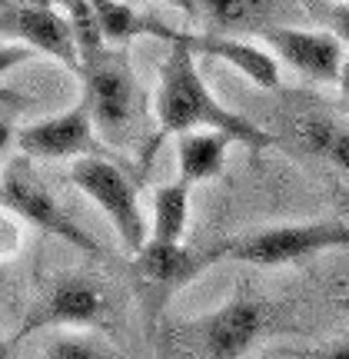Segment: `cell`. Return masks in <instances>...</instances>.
Segmentation results:
<instances>
[{"label": "cell", "instance_id": "cell-8", "mask_svg": "<svg viewBox=\"0 0 349 359\" xmlns=\"http://www.w3.org/2000/svg\"><path fill=\"white\" fill-rule=\"evenodd\" d=\"M0 196H4V210L13 213L20 223H27V226H34V230H40V233H47V236L64 240V243L74 246L77 253H90V257L100 253V246L93 243L90 233L83 230L77 219L53 200V193L47 190L30 170L7 167Z\"/></svg>", "mask_w": 349, "mask_h": 359}, {"label": "cell", "instance_id": "cell-18", "mask_svg": "<svg viewBox=\"0 0 349 359\" xmlns=\"http://www.w3.org/2000/svg\"><path fill=\"white\" fill-rule=\"evenodd\" d=\"M43 356H53V359H114V356H123V353H120L110 339L90 333V326H80V330H57V336L43 346Z\"/></svg>", "mask_w": 349, "mask_h": 359}, {"label": "cell", "instance_id": "cell-20", "mask_svg": "<svg viewBox=\"0 0 349 359\" xmlns=\"http://www.w3.org/2000/svg\"><path fill=\"white\" fill-rule=\"evenodd\" d=\"M336 90H339V107H343V114L349 116V53H346L343 70H339V77H336Z\"/></svg>", "mask_w": 349, "mask_h": 359}, {"label": "cell", "instance_id": "cell-13", "mask_svg": "<svg viewBox=\"0 0 349 359\" xmlns=\"http://www.w3.org/2000/svg\"><path fill=\"white\" fill-rule=\"evenodd\" d=\"M90 4L107 43H120V47H127L133 40L177 43V40L186 37V30H177V27L163 24V20H156L150 13L137 11L130 0H90Z\"/></svg>", "mask_w": 349, "mask_h": 359}, {"label": "cell", "instance_id": "cell-17", "mask_svg": "<svg viewBox=\"0 0 349 359\" xmlns=\"http://www.w3.org/2000/svg\"><path fill=\"white\" fill-rule=\"evenodd\" d=\"M190 190H193V183H186L183 177L156 187L153 217H150V240L183 243L186 226H190Z\"/></svg>", "mask_w": 349, "mask_h": 359}, {"label": "cell", "instance_id": "cell-1", "mask_svg": "<svg viewBox=\"0 0 349 359\" xmlns=\"http://www.w3.org/2000/svg\"><path fill=\"white\" fill-rule=\"evenodd\" d=\"M77 77L100 140L110 150L140 156V163L146 167L160 147L156 110L153 97H146V90L133 74L127 47L100 43L97 50L83 53Z\"/></svg>", "mask_w": 349, "mask_h": 359}, {"label": "cell", "instance_id": "cell-21", "mask_svg": "<svg viewBox=\"0 0 349 359\" xmlns=\"http://www.w3.org/2000/svg\"><path fill=\"white\" fill-rule=\"evenodd\" d=\"M336 206H339V217L349 219V187H339L336 190Z\"/></svg>", "mask_w": 349, "mask_h": 359}, {"label": "cell", "instance_id": "cell-5", "mask_svg": "<svg viewBox=\"0 0 349 359\" xmlns=\"http://www.w3.org/2000/svg\"><path fill=\"white\" fill-rule=\"evenodd\" d=\"M213 263H220L213 246L193 250V246L167 243V240H146L130 259L133 283H137V293L143 299L146 316H156L167 306L170 296L180 293L183 286H190Z\"/></svg>", "mask_w": 349, "mask_h": 359}, {"label": "cell", "instance_id": "cell-14", "mask_svg": "<svg viewBox=\"0 0 349 359\" xmlns=\"http://www.w3.org/2000/svg\"><path fill=\"white\" fill-rule=\"evenodd\" d=\"M236 143L233 133L217 127H200V130H186L177 137V170L186 183H207L217 180L226 167V154Z\"/></svg>", "mask_w": 349, "mask_h": 359}, {"label": "cell", "instance_id": "cell-19", "mask_svg": "<svg viewBox=\"0 0 349 359\" xmlns=\"http://www.w3.org/2000/svg\"><path fill=\"white\" fill-rule=\"evenodd\" d=\"M310 17L320 20V27L333 30L349 50V0H303Z\"/></svg>", "mask_w": 349, "mask_h": 359}, {"label": "cell", "instance_id": "cell-22", "mask_svg": "<svg viewBox=\"0 0 349 359\" xmlns=\"http://www.w3.org/2000/svg\"><path fill=\"white\" fill-rule=\"evenodd\" d=\"M163 4H173V7H183V11L190 13V17H196V11H200V0H163Z\"/></svg>", "mask_w": 349, "mask_h": 359}, {"label": "cell", "instance_id": "cell-6", "mask_svg": "<svg viewBox=\"0 0 349 359\" xmlns=\"http://www.w3.org/2000/svg\"><path fill=\"white\" fill-rule=\"evenodd\" d=\"M0 37L4 43H24L34 53L53 57L67 70H80V40L70 13L60 4H20L4 0L0 13Z\"/></svg>", "mask_w": 349, "mask_h": 359}, {"label": "cell", "instance_id": "cell-7", "mask_svg": "<svg viewBox=\"0 0 349 359\" xmlns=\"http://www.w3.org/2000/svg\"><path fill=\"white\" fill-rule=\"evenodd\" d=\"M266 326V313L256 299L236 296L230 303H223L220 309H213L207 316L183 323L177 330V343L183 349H190L196 356H243L246 349L253 346Z\"/></svg>", "mask_w": 349, "mask_h": 359}, {"label": "cell", "instance_id": "cell-11", "mask_svg": "<svg viewBox=\"0 0 349 359\" xmlns=\"http://www.w3.org/2000/svg\"><path fill=\"white\" fill-rule=\"evenodd\" d=\"M104 147L107 143L100 140L90 107L83 100L53 116L34 120L17 133V150L30 160H77L87 154H104Z\"/></svg>", "mask_w": 349, "mask_h": 359}, {"label": "cell", "instance_id": "cell-2", "mask_svg": "<svg viewBox=\"0 0 349 359\" xmlns=\"http://www.w3.org/2000/svg\"><path fill=\"white\" fill-rule=\"evenodd\" d=\"M196 57L200 53L193 47H186L183 40L167 43V57L160 64V80H156V90H153L156 137H160V143L167 140V137H180L186 130L217 127V130L233 133L236 143L246 147V150H253V154L273 147L276 137H273L270 130H263L249 116L230 110L210 90V83L200 74Z\"/></svg>", "mask_w": 349, "mask_h": 359}, {"label": "cell", "instance_id": "cell-12", "mask_svg": "<svg viewBox=\"0 0 349 359\" xmlns=\"http://www.w3.org/2000/svg\"><path fill=\"white\" fill-rule=\"evenodd\" d=\"M186 47H193L196 53H207L213 60H220V64L233 67L236 74H243L253 87L259 90H276L280 87V60H276V53L259 40H243L236 37V34H220V30H200V34H190L186 30V37H183Z\"/></svg>", "mask_w": 349, "mask_h": 359}, {"label": "cell", "instance_id": "cell-9", "mask_svg": "<svg viewBox=\"0 0 349 359\" xmlns=\"http://www.w3.org/2000/svg\"><path fill=\"white\" fill-rule=\"evenodd\" d=\"M110 313L107 290L90 276H64L47 286V293L30 306L27 320L13 339L43 333V330H80V326H100Z\"/></svg>", "mask_w": 349, "mask_h": 359}, {"label": "cell", "instance_id": "cell-4", "mask_svg": "<svg viewBox=\"0 0 349 359\" xmlns=\"http://www.w3.org/2000/svg\"><path fill=\"white\" fill-rule=\"evenodd\" d=\"M70 180L90 203L100 206V213L110 219L116 240L130 257L150 240V223L143 217L137 183L130 180V173L120 163H114L104 154L77 156L70 163Z\"/></svg>", "mask_w": 349, "mask_h": 359}, {"label": "cell", "instance_id": "cell-10", "mask_svg": "<svg viewBox=\"0 0 349 359\" xmlns=\"http://www.w3.org/2000/svg\"><path fill=\"white\" fill-rule=\"evenodd\" d=\"M256 40H263L283 67L313 83H336L346 60V43L326 27L266 24L256 30Z\"/></svg>", "mask_w": 349, "mask_h": 359}, {"label": "cell", "instance_id": "cell-15", "mask_svg": "<svg viewBox=\"0 0 349 359\" xmlns=\"http://www.w3.org/2000/svg\"><path fill=\"white\" fill-rule=\"evenodd\" d=\"M293 133L306 154L326 160L349 180V116L339 120L329 114H303L293 120Z\"/></svg>", "mask_w": 349, "mask_h": 359}, {"label": "cell", "instance_id": "cell-16", "mask_svg": "<svg viewBox=\"0 0 349 359\" xmlns=\"http://www.w3.org/2000/svg\"><path fill=\"white\" fill-rule=\"evenodd\" d=\"M276 0H200L196 17L220 34H256L266 24H276Z\"/></svg>", "mask_w": 349, "mask_h": 359}, {"label": "cell", "instance_id": "cell-3", "mask_svg": "<svg viewBox=\"0 0 349 359\" xmlns=\"http://www.w3.org/2000/svg\"><path fill=\"white\" fill-rule=\"evenodd\" d=\"M217 257L249 263V266H293L306 259L329 253V250H349V219H310V223H280L263 230H246L240 236L213 243Z\"/></svg>", "mask_w": 349, "mask_h": 359}]
</instances>
